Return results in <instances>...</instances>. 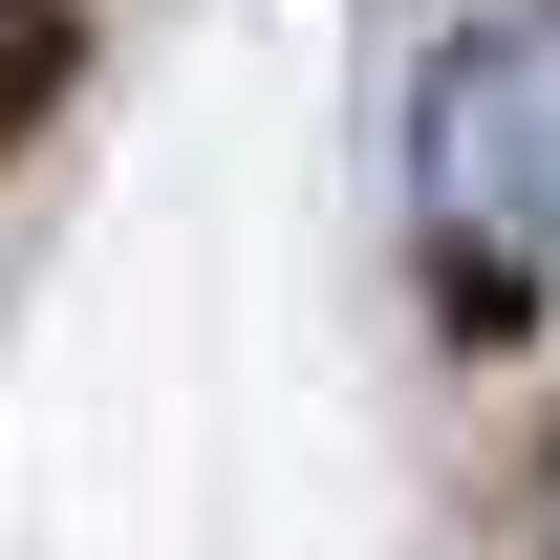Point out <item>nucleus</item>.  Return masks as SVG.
I'll use <instances>...</instances> for the list:
<instances>
[{
  "label": "nucleus",
  "mask_w": 560,
  "mask_h": 560,
  "mask_svg": "<svg viewBox=\"0 0 560 560\" xmlns=\"http://www.w3.org/2000/svg\"><path fill=\"white\" fill-rule=\"evenodd\" d=\"M431 195L517 259H560V22H495L431 66Z\"/></svg>",
  "instance_id": "f257e3e1"
},
{
  "label": "nucleus",
  "mask_w": 560,
  "mask_h": 560,
  "mask_svg": "<svg viewBox=\"0 0 560 560\" xmlns=\"http://www.w3.org/2000/svg\"><path fill=\"white\" fill-rule=\"evenodd\" d=\"M66 22H86V0H0V108H44V86H66Z\"/></svg>",
  "instance_id": "f03ea898"
}]
</instances>
